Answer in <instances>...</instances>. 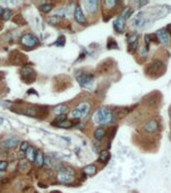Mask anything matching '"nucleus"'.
<instances>
[{"mask_svg":"<svg viewBox=\"0 0 171 193\" xmlns=\"http://www.w3.org/2000/svg\"><path fill=\"white\" fill-rule=\"evenodd\" d=\"M113 119V113L108 108H100L94 116V120L99 125H107L111 123Z\"/></svg>","mask_w":171,"mask_h":193,"instance_id":"1","label":"nucleus"},{"mask_svg":"<svg viewBox=\"0 0 171 193\" xmlns=\"http://www.w3.org/2000/svg\"><path fill=\"white\" fill-rule=\"evenodd\" d=\"M74 170L71 167L60 169L58 173V180L61 183H71L74 180Z\"/></svg>","mask_w":171,"mask_h":193,"instance_id":"2","label":"nucleus"},{"mask_svg":"<svg viewBox=\"0 0 171 193\" xmlns=\"http://www.w3.org/2000/svg\"><path fill=\"white\" fill-rule=\"evenodd\" d=\"M76 80H78L79 84L85 87L92 85V83L94 82V76L93 74H85V72H81V74H76Z\"/></svg>","mask_w":171,"mask_h":193,"instance_id":"3","label":"nucleus"},{"mask_svg":"<svg viewBox=\"0 0 171 193\" xmlns=\"http://www.w3.org/2000/svg\"><path fill=\"white\" fill-rule=\"evenodd\" d=\"M20 41H21V43H22V45H24V47H33L38 43V39H37V37L34 36L33 34H30V33L24 34V35L21 37Z\"/></svg>","mask_w":171,"mask_h":193,"instance_id":"4","label":"nucleus"},{"mask_svg":"<svg viewBox=\"0 0 171 193\" xmlns=\"http://www.w3.org/2000/svg\"><path fill=\"white\" fill-rule=\"evenodd\" d=\"M159 129V124L156 120H149L145 123L143 127L144 132L148 133V134H153L156 133Z\"/></svg>","mask_w":171,"mask_h":193,"instance_id":"5","label":"nucleus"},{"mask_svg":"<svg viewBox=\"0 0 171 193\" xmlns=\"http://www.w3.org/2000/svg\"><path fill=\"white\" fill-rule=\"evenodd\" d=\"M155 36H156L157 41L163 43V44H168V43H169V41H170L169 33H168L167 30L164 29V28L157 30L156 33H155Z\"/></svg>","mask_w":171,"mask_h":193,"instance_id":"6","label":"nucleus"},{"mask_svg":"<svg viewBox=\"0 0 171 193\" xmlns=\"http://www.w3.org/2000/svg\"><path fill=\"white\" fill-rule=\"evenodd\" d=\"M34 72L32 69H29V67H23L21 69V78L23 80V82L27 83V84H30V83L34 82Z\"/></svg>","mask_w":171,"mask_h":193,"instance_id":"7","label":"nucleus"},{"mask_svg":"<svg viewBox=\"0 0 171 193\" xmlns=\"http://www.w3.org/2000/svg\"><path fill=\"white\" fill-rule=\"evenodd\" d=\"M74 19H76V22L80 24H84V25L87 24V20H86L84 12H83L80 4H76V8H74Z\"/></svg>","mask_w":171,"mask_h":193,"instance_id":"8","label":"nucleus"},{"mask_svg":"<svg viewBox=\"0 0 171 193\" xmlns=\"http://www.w3.org/2000/svg\"><path fill=\"white\" fill-rule=\"evenodd\" d=\"M147 23V19L144 16L143 12L137 13V15L134 17V19L132 20V26L133 27H143L144 24Z\"/></svg>","mask_w":171,"mask_h":193,"instance_id":"9","label":"nucleus"},{"mask_svg":"<svg viewBox=\"0 0 171 193\" xmlns=\"http://www.w3.org/2000/svg\"><path fill=\"white\" fill-rule=\"evenodd\" d=\"M19 143V138L18 137H10L7 138V139L3 140L1 142V145L4 147V148H7V149H11L16 147L17 145Z\"/></svg>","mask_w":171,"mask_h":193,"instance_id":"10","label":"nucleus"},{"mask_svg":"<svg viewBox=\"0 0 171 193\" xmlns=\"http://www.w3.org/2000/svg\"><path fill=\"white\" fill-rule=\"evenodd\" d=\"M98 5H99V2L97 0H88V1L84 2L85 9L89 13H94L97 11Z\"/></svg>","mask_w":171,"mask_h":193,"instance_id":"11","label":"nucleus"},{"mask_svg":"<svg viewBox=\"0 0 171 193\" xmlns=\"http://www.w3.org/2000/svg\"><path fill=\"white\" fill-rule=\"evenodd\" d=\"M124 28H125V20L121 16H119L114 21V29L116 30L117 33H122L124 31Z\"/></svg>","mask_w":171,"mask_h":193,"instance_id":"12","label":"nucleus"},{"mask_svg":"<svg viewBox=\"0 0 171 193\" xmlns=\"http://www.w3.org/2000/svg\"><path fill=\"white\" fill-rule=\"evenodd\" d=\"M70 112V108L67 105H58L54 108V113L56 115H67V113Z\"/></svg>","mask_w":171,"mask_h":193,"instance_id":"13","label":"nucleus"},{"mask_svg":"<svg viewBox=\"0 0 171 193\" xmlns=\"http://www.w3.org/2000/svg\"><path fill=\"white\" fill-rule=\"evenodd\" d=\"M76 109L80 111L81 115H82V118L85 117L86 115L88 114V112H89L90 110V104L89 103H82V104H80L78 107H76Z\"/></svg>","mask_w":171,"mask_h":193,"instance_id":"14","label":"nucleus"},{"mask_svg":"<svg viewBox=\"0 0 171 193\" xmlns=\"http://www.w3.org/2000/svg\"><path fill=\"white\" fill-rule=\"evenodd\" d=\"M83 171L88 176H93V175H95L97 173V167L95 165H93V164H91V165H87L86 167H84Z\"/></svg>","mask_w":171,"mask_h":193,"instance_id":"15","label":"nucleus"},{"mask_svg":"<svg viewBox=\"0 0 171 193\" xmlns=\"http://www.w3.org/2000/svg\"><path fill=\"white\" fill-rule=\"evenodd\" d=\"M25 156L29 161H34V160H35V156H36V150L34 148H32V147H29V148L26 150Z\"/></svg>","mask_w":171,"mask_h":193,"instance_id":"16","label":"nucleus"},{"mask_svg":"<svg viewBox=\"0 0 171 193\" xmlns=\"http://www.w3.org/2000/svg\"><path fill=\"white\" fill-rule=\"evenodd\" d=\"M133 12H134V10H133L132 7H126V8H124V10H123L121 17L124 19V20H127V19L130 18V16L133 14Z\"/></svg>","mask_w":171,"mask_h":193,"instance_id":"17","label":"nucleus"},{"mask_svg":"<svg viewBox=\"0 0 171 193\" xmlns=\"http://www.w3.org/2000/svg\"><path fill=\"white\" fill-rule=\"evenodd\" d=\"M105 134H106V131H105V129L98 128V129H96V131L94 132V137H95L96 140L100 141V140L103 139V137L105 136Z\"/></svg>","mask_w":171,"mask_h":193,"instance_id":"18","label":"nucleus"},{"mask_svg":"<svg viewBox=\"0 0 171 193\" xmlns=\"http://www.w3.org/2000/svg\"><path fill=\"white\" fill-rule=\"evenodd\" d=\"M43 154L40 152V151H37L36 152V156H35V160H34V162L36 163L37 166H41L43 165Z\"/></svg>","mask_w":171,"mask_h":193,"instance_id":"19","label":"nucleus"},{"mask_svg":"<svg viewBox=\"0 0 171 193\" xmlns=\"http://www.w3.org/2000/svg\"><path fill=\"white\" fill-rule=\"evenodd\" d=\"M148 51H149L148 45L144 44V45H142V47H139V54L141 56H143V58H146V56H148Z\"/></svg>","mask_w":171,"mask_h":193,"instance_id":"20","label":"nucleus"},{"mask_svg":"<svg viewBox=\"0 0 171 193\" xmlns=\"http://www.w3.org/2000/svg\"><path fill=\"white\" fill-rule=\"evenodd\" d=\"M108 159H109V152L106 150H103L102 152L100 153V155H99V160H100L101 162H106Z\"/></svg>","mask_w":171,"mask_h":193,"instance_id":"21","label":"nucleus"},{"mask_svg":"<svg viewBox=\"0 0 171 193\" xmlns=\"http://www.w3.org/2000/svg\"><path fill=\"white\" fill-rule=\"evenodd\" d=\"M51 9H52V5L51 4H49V3L42 4V5L40 6V10L44 13H49V11H51Z\"/></svg>","mask_w":171,"mask_h":193,"instance_id":"22","label":"nucleus"},{"mask_svg":"<svg viewBox=\"0 0 171 193\" xmlns=\"http://www.w3.org/2000/svg\"><path fill=\"white\" fill-rule=\"evenodd\" d=\"M19 169H21V170H23V171L29 169V163H28L27 160H22V161H20V163H19Z\"/></svg>","mask_w":171,"mask_h":193,"instance_id":"23","label":"nucleus"},{"mask_svg":"<svg viewBox=\"0 0 171 193\" xmlns=\"http://www.w3.org/2000/svg\"><path fill=\"white\" fill-rule=\"evenodd\" d=\"M58 127H61V128H65V129H69L71 127H73V123L69 120H65V122L60 123V124H58Z\"/></svg>","mask_w":171,"mask_h":193,"instance_id":"24","label":"nucleus"},{"mask_svg":"<svg viewBox=\"0 0 171 193\" xmlns=\"http://www.w3.org/2000/svg\"><path fill=\"white\" fill-rule=\"evenodd\" d=\"M11 15H12L11 10L5 9V10H4V12H3V14H2L1 16H2V19H3V20H8V19L10 18V16H11Z\"/></svg>","mask_w":171,"mask_h":193,"instance_id":"25","label":"nucleus"},{"mask_svg":"<svg viewBox=\"0 0 171 193\" xmlns=\"http://www.w3.org/2000/svg\"><path fill=\"white\" fill-rule=\"evenodd\" d=\"M74 4H70V5H67V7L65 8V15H67V16H70V15L73 14L74 9Z\"/></svg>","mask_w":171,"mask_h":193,"instance_id":"26","label":"nucleus"},{"mask_svg":"<svg viewBox=\"0 0 171 193\" xmlns=\"http://www.w3.org/2000/svg\"><path fill=\"white\" fill-rule=\"evenodd\" d=\"M107 47H108L109 49H113V48H118V45H117V43H116L115 39H112V38L109 39L108 45H107Z\"/></svg>","mask_w":171,"mask_h":193,"instance_id":"27","label":"nucleus"},{"mask_svg":"<svg viewBox=\"0 0 171 193\" xmlns=\"http://www.w3.org/2000/svg\"><path fill=\"white\" fill-rule=\"evenodd\" d=\"M67 120V115H58L56 116V118L54 119V121H56V125L58 124H60V123L65 122V121Z\"/></svg>","mask_w":171,"mask_h":193,"instance_id":"28","label":"nucleus"},{"mask_svg":"<svg viewBox=\"0 0 171 193\" xmlns=\"http://www.w3.org/2000/svg\"><path fill=\"white\" fill-rule=\"evenodd\" d=\"M71 116H72L73 118H74V119H80V118H82V115H81L80 111H79V110L76 109V108L72 111Z\"/></svg>","mask_w":171,"mask_h":193,"instance_id":"29","label":"nucleus"},{"mask_svg":"<svg viewBox=\"0 0 171 193\" xmlns=\"http://www.w3.org/2000/svg\"><path fill=\"white\" fill-rule=\"evenodd\" d=\"M54 14L58 15V16H60V17H65V8H58V9H56V11H54ZM56 15H54V16H56Z\"/></svg>","mask_w":171,"mask_h":193,"instance_id":"30","label":"nucleus"},{"mask_svg":"<svg viewBox=\"0 0 171 193\" xmlns=\"http://www.w3.org/2000/svg\"><path fill=\"white\" fill-rule=\"evenodd\" d=\"M137 41H138V35L137 34H132V35H130L128 38V45L137 42Z\"/></svg>","mask_w":171,"mask_h":193,"instance_id":"31","label":"nucleus"},{"mask_svg":"<svg viewBox=\"0 0 171 193\" xmlns=\"http://www.w3.org/2000/svg\"><path fill=\"white\" fill-rule=\"evenodd\" d=\"M30 147L29 143H28L27 141H23L20 143V151H23V152H26V150H27L28 148Z\"/></svg>","mask_w":171,"mask_h":193,"instance_id":"32","label":"nucleus"},{"mask_svg":"<svg viewBox=\"0 0 171 193\" xmlns=\"http://www.w3.org/2000/svg\"><path fill=\"white\" fill-rule=\"evenodd\" d=\"M47 21L50 23V24H52V25H56V24L58 23V16H50L49 19H47Z\"/></svg>","mask_w":171,"mask_h":193,"instance_id":"33","label":"nucleus"},{"mask_svg":"<svg viewBox=\"0 0 171 193\" xmlns=\"http://www.w3.org/2000/svg\"><path fill=\"white\" fill-rule=\"evenodd\" d=\"M8 163L6 161H0V171H5L7 169Z\"/></svg>","mask_w":171,"mask_h":193,"instance_id":"34","label":"nucleus"},{"mask_svg":"<svg viewBox=\"0 0 171 193\" xmlns=\"http://www.w3.org/2000/svg\"><path fill=\"white\" fill-rule=\"evenodd\" d=\"M43 164L45 166H47V167H49L51 165V159L49 156H44V158H43Z\"/></svg>","mask_w":171,"mask_h":193,"instance_id":"35","label":"nucleus"},{"mask_svg":"<svg viewBox=\"0 0 171 193\" xmlns=\"http://www.w3.org/2000/svg\"><path fill=\"white\" fill-rule=\"evenodd\" d=\"M104 4L107 6H109V7H114V6H116L118 4L117 1H104Z\"/></svg>","mask_w":171,"mask_h":193,"instance_id":"36","label":"nucleus"},{"mask_svg":"<svg viewBox=\"0 0 171 193\" xmlns=\"http://www.w3.org/2000/svg\"><path fill=\"white\" fill-rule=\"evenodd\" d=\"M65 42V36H60L58 38V41H56V44L58 45H63Z\"/></svg>","mask_w":171,"mask_h":193,"instance_id":"37","label":"nucleus"},{"mask_svg":"<svg viewBox=\"0 0 171 193\" xmlns=\"http://www.w3.org/2000/svg\"><path fill=\"white\" fill-rule=\"evenodd\" d=\"M17 156H18L19 159H24L25 158V152H23V151H19V152H17Z\"/></svg>","mask_w":171,"mask_h":193,"instance_id":"38","label":"nucleus"},{"mask_svg":"<svg viewBox=\"0 0 171 193\" xmlns=\"http://www.w3.org/2000/svg\"><path fill=\"white\" fill-rule=\"evenodd\" d=\"M7 182H9V180H8V179H4V180H2V181H1V184L5 185V184L7 183Z\"/></svg>","mask_w":171,"mask_h":193,"instance_id":"39","label":"nucleus"},{"mask_svg":"<svg viewBox=\"0 0 171 193\" xmlns=\"http://www.w3.org/2000/svg\"><path fill=\"white\" fill-rule=\"evenodd\" d=\"M3 12H4V9H3L2 7H0V15L3 14Z\"/></svg>","mask_w":171,"mask_h":193,"instance_id":"40","label":"nucleus"},{"mask_svg":"<svg viewBox=\"0 0 171 193\" xmlns=\"http://www.w3.org/2000/svg\"><path fill=\"white\" fill-rule=\"evenodd\" d=\"M170 118H171V110H170Z\"/></svg>","mask_w":171,"mask_h":193,"instance_id":"41","label":"nucleus"}]
</instances>
